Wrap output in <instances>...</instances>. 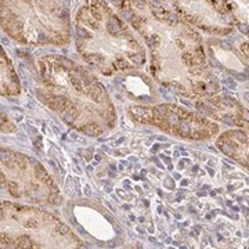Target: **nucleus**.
<instances>
[{
	"instance_id": "obj_8",
	"label": "nucleus",
	"mask_w": 249,
	"mask_h": 249,
	"mask_svg": "<svg viewBox=\"0 0 249 249\" xmlns=\"http://www.w3.org/2000/svg\"><path fill=\"white\" fill-rule=\"evenodd\" d=\"M16 130V124L10 121V118L4 112L0 111V132L1 133H11Z\"/></svg>"
},
{
	"instance_id": "obj_7",
	"label": "nucleus",
	"mask_w": 249,
	"mask_h": 249,
	"mask_svg": "<svg viewBox=\"0 0 249 249\" xmlns=\"http://www.w3.org/2000/svg\"><path fill=\"white\" fill-rule=\"evenodd\" d=\"M223 7L241 32L248 31V0H223Z\"/></svg>"
},
{
	"instance_id": "obj_2",
	"label": "nucleus",
	"mask_w": 249,
	"mask_h": 249,
	"mask_svg": "<svg viewBox=\"0 0 249 249\" xmlns=\"http://www.w3.org/2000/svg\"><path fill=\"white\" fill-rule=\"evenodd\" d=\"M0 28L22 46L70 45L71 0H0Z\"/></svg>"
},
{
	"instance_id": "obj_3",
	"label": "nucleus",
	"mask_w": 249,
	"mask_h": 249,
	"mask_svg": "<svg viewBox=\"0 0 249 249\" xmlns=\"http://www.w3.org/2000/svg\"><path fill=\"white\" fill-rule=\"evenodd\" d=\"M54 214L34 206L0 201V248H43L70 241Z\"/></svg>"
},
{
	"instance_id": "obj_6",
	"label": "nucleus",
	"mask_w": 249,
	"mask_h": 249,
	"mask_svg": "<svg viewBox=\"0 0 249 249\" xmlns=\"http://www.w3.org/2000/svg\"><path fill=\"white\" fill-rule=\"evenodd\" d=\"M21 93V83L14 64L0 45V94L17 96Z\"/></svg>"
},
{
	"instance_id": "obj_10",
	"label": "nucleus",
	"mask_w": 249,
	"mask_h": 249,
	"mask_svg": "<svg viewBox=\"0 0 249 249\" xmlns=\"http://www.w3.org/2000/svg\"><path fill=\"white\" fill-rule=\"evenodd\" d=\"M111 1H114V0H111Z\"/></svg>"
},
{
	"instance_id": "obj_5",
	"label": "nucleus",
	"mask_w": 249,
	"mask_h": 249,
	"mask_svg": "<svg viewBox=\"0 0 249 249\" xmlns=\"http://www.w3.org/2000/svg\"><path fill=\"white\" fill-rule=\"evenodd\" d=\"M180 18L205 34L229 36L234 32V22L219 0H173Z\"/></svg>"
},
{
	"instance_id": "obj_1",
	"label": "nucleus",
	"mask_w": 249,
	"mask_h": 249,
	"mask_svg": "<svg viewBox=\"0 0 249 249\" xmlns=\"http://www.w3.org/2000/svg\"><path fill=\"white\" fill-rule=\"evenodd\" d=\"M75 46L85 61L106 75L145 62L142 46L104 0H88L76 11Z\"/></svg>"
},
{
	"instance_id": "obj_4",
	"label": "nucleus",
	"mask_w": 249,
	"mask_h": 249,
	"mask_svg": "<svg viewBox=\"0 0 249 249\" xmlns=\"http://www.w3.org/2000/svg\"><path fill=\"white\" fill-rule=\"evenodd\" d=\"M36 204L60 205L61 196L54 178L39 160L22 152L0 147V194Z\"/></svg>"
},
{
	"instance_id": "obj_9",
	"label": "nucleus",
	"mask_w": 249,
	"mask_h": 249,
	"mask_svg": "<svg viewBox=\"0 0 249 249\" xmlns=\"http://www.w3.org/2000/svg\"><path fill=\"white\" fill-rule=\"evenodd\" d=\"M158 1H166V0H158Z\"/></svg>"
}]
</instances>
